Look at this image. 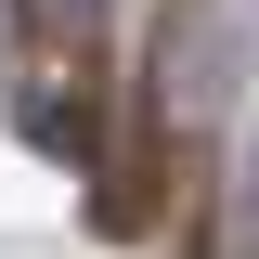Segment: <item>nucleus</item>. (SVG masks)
<instances>
[{
	"mask_svg": "<svg viewBox=\"0 0 259 259\" xmlns=\"http://www.w3.org/2000/svg\"><path fill=\"white\" fill-rule=\"evenodd\" d=\"M143 91H156L168 130H221L233 143V117L259 104V0H168Z\"/></svg>",
	"mask_w": 259,
	"mask_h": 259,
	"instance_id": "obj_1",
	"label": "nucleus"
},
{
	"mask_svg": "<svg viewBox=\"0 0 259 259\" xmlns=\"http://www.w3.org/2000/svg\"><path fill=\"white\" fill-rule=\"evenodd\" d=\"M221 259H259V104L233 117V143H221Z\"/></svg>",
	"mask_w": 259,
	"mask_h": 259,
	"instance_id": "obj_2",
	"label": "nucleus"
},
{
	"mask_svg": "<svg viewBox=\"0 0 259 259\" xmlns=\"http://www.w3.org/2000/svg\"><path fill=\"white\" fill-rule=\"evenodd\" d=\"M26 13V39H52V52H91L104 26H117V0H13Z\"/></svg>",
	"mask_w": 259,
	"mask_h": 259,
	"instance_id": "obj_3",
	"label": "nucleus"
}]
</instances>
